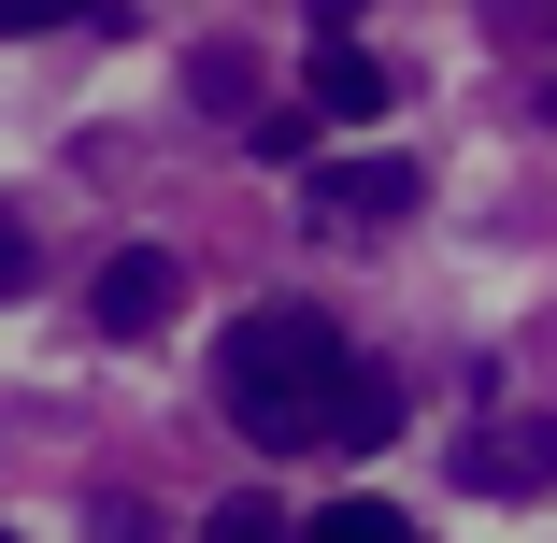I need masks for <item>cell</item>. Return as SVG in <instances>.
Here are the masks:
<instances>
[{
    "instance_id": "obj_1",
    "label": "cell",
    "mask_w": 557,
    "mask_h": 543,
    "mask_svg": "<svg viewBox=\"0 0 557 543\" xmlns=\"http://www.w3.org/2000/svg\"><path fill=\"white\" fill-rule=\"evenodd\" d=\"M344 372H358V344L329 330L314 300H272V314H244V330L214 344V415H230L244 444L300 458V444H329V400H344Z\"/></svg>"
},
{
    "instance_id": "obj_2",
    "label": "cell",
    "mask_w": 557,
    "mask_h": 543,
    "mask_svg": "<svg viewBox=\"0 0 557 543\" xmlns=\"http://www.w3.org/2000/svg\"><path fill=\"white\" fill-rule=\"evenodd\" d=\"M172 314H186V258L172 244H115V258L86 272V330L100 344H158Z\"/></svg>"
},
{
    "instance_id": "obj_3",
    "label": "cell",
    "mask_w": 557,
    "mask_h": 543,
    "mask_svg": "<svg viewBox=\"0 0 557 543\" xmlns=\"http://www.w3.org/2000/svg\"><path fill=\"white\" fill-rule=\"evenodd\" d=\"M458 486L472 501H515V486H557V415H486L458 444Z\"/></svg>"
},
{
    "instance_id": "obj_4",
    "label": "cell",
    "mask_w": 557,
    "mask_h": 543,
    "mask_svg": "<svg viewBox=\"0 0 557 543\" xmlns=\"http://www.w3.org/2000/svg\"><path fill=\"white\" fill-rule=\"evenodd\" d=\"M300 100L329 129H386V58L358 44V29H314V58H300Z\"/></svg>"
},
{
    "instance_id": "obj_5",
    "label": "cell",
    "mask_w": 557,
    "mask_h": 543,
    "mask_svg": "<svg viewBox=\"0 0 557 543\" xmlns=\"http://www.w3.org/2000/svg\"><path fill=\"white\" fill-rule=\"evenodd\" d=\"M300 200L329 214V230H386V214H414V158H314Z\"/></svg>"
},
{
    "instance_id": "obj_6",
    "label": "cell",
    "mask_w": 557,
    "mask_h": 543,
    "mask_svg": "<svg viewBox=\"0 0 557 543\" xmlns=\"http://www.w3.org/2000/svg\"><path fill=\"white\" fill-rule=\"evenodd\" d=\"M329 444H344V458H372V444H400V386H386L372 358L344 372V400H329Z\"/></svg>"
},
{
    "instance_id": "obj_7",
    "label": "cell",
    "mask_w": 557,
    "mask_h": 543,
    "mask_svg": "<svg viewBox=\"0 0 557 543\" xmlns=\"http://www.w3.org/2000/svg\"><path fill=\"white\" fill-rule=\"evenodd\" d=\"M244 144H258L272 172H314V144H329V115H314V100H286V115H258Z\"/></svg>"
},
{
    "instance_id": "obj_8",
    "label": "cell",
    "mask_w": 557,
    "mask_h": 543,
    "mask_svg": "<svg viewBox=\"0 0 557 543\" xmlns=\"http://www.w3.org/2000/svg\"><path fill=\"white\" fill-rule=\"evenodd\" d=\"M300 543H400V501H329Z\"/></svg>"
},
{
    "instance_id": "obj_9",
    "label": "cell",
    "mask_w": 557,
    "mask_h": 543,
    "mask_svg": "<svg viewBox=\"0 0 557 543\" xmlns=\"http://www.w3.org/2000/svg\"><path fill=\"white\" fill-rule=\"evenodd\" d=\"M186 86H200V100H214V115H244V100H258V86H244V58H230V44H200V58H186Z\"/></svg>"
},
{
    "instance_id": "obj_10",
    "label": "cell",
    "mask_w": 557,
    "mask_h": 543,
    "mask_svg": "<svg viewBox=\"0 0 557 543\" xmlns=\"http://www.w3.org/2000/svg\"><path fill=\"white\" fill-rule=\"evenodd\" d=\"M200 543H286V515H272V501H214Z\"/></svg>"
},
{
    "instance_id": "obj_11",
    "label": "cell",
    "mask_w": 557,
    "mask_h": 543,
    "mask_svg": "<svg viewBox=\"0 0 557 543\" xmlns=\"http://www.w3.org/2000/svg\"><path fill=\"white\" fill-rule=\"evenodd\" d=\"M58 15H115V0H0V44H29V29H58Z\"/></svg>"
},
{
    "instance_id": "obj_12",
    "label": "cell",
    "mask_w": 557,
    "mask_h": 543,
    "mask_svg": "<svg viewBox=\"0 0 557 543\" xmlns=\"http://www.w3.org/2000/svg\"><path fill=\"white\" fill-rule=\"evenodd\" d=\"M29 272H44V258H29V214H15V200H0V300H15Z\"/></svg>"
},
{
    "instance_id": "obj_13",
    "label": "cell",
    "mask_w": 557,
    "mask_h": 543,
    "mask_svg": "<svg viewBox=\"0 0 557 543\" xmlns=\"http://www.w3.org/2000/svg\"><path fill=\"white\" fill-rule=\"evenodd\" d=\"M486 29H557V0H486Z\"/></svg>"
},
{
    "instance_id": "obj_14",
    "label": "cell",
    "mask_w": 557,
    "mask_h": 543,
    "mask_svg": "<svg viewBox=\"0 0 557 543\" xmlns=\"http://www.w3.org/2000/svg\"><path fill=\"white\" fill-rule=\"evenodd\" d=\"M314 29H358V0H314Z\"/></svg>"
},
{
    "instance_id": "obj_15",
    "label": "cell",
    "mask_w": 557,
    "mask_h": 543,
    "mask_svg": "<svg viewBox=\"0 0 557 543\" xmlns=\"http://www.w3.org/2000/svg\"><path fill=\"white\" fill-rule=\"evenodd\" d=\"M543 115H557V86H543Z\"/></svg>"
},
{
    "instance_id": "obj_16",
    "label": "cell",
    "mask_w": 557,
    "mask_h": 543,
    "mask_svg": "<svg viewBox=\"0 0 557 543\" xmlns=\"http://www.w3.org/2000/svg\"><path fill=\"white\" fill-rule=\"evenodd\" d=\"M0 543H15V529H0Z\"/></svg>"
}]
</instances>
